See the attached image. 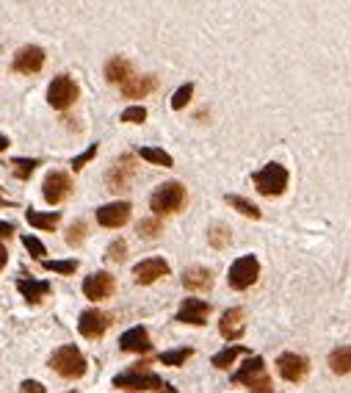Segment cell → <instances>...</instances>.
<instances>
[{
  "label": "cell",
  "mask_w": 351,
  "mask_h": 393,
  "mask_svg": "<svg viewBox=\"0 0 351 393\" xmlns=\"http://www.w3.org/2000/svg\"><path fill=\"white\" fill-rule=\"evenodd\" d=\"M50 368L58 374V377H64V379H80L83 374H86V357H83V352L72 346V343H64V346H58L55 352L50 355Z\"/></svg>",
  "instance_id": "obj_1"
},
{
  "label": "cell",
  "mask_w": 351,
  "mask_h": 393,
  "mask_svg": "<svg viewBox=\"0 0 351 393\" xmlns=\"http://www.w3.org/2000/svg\"><path fill=\"white\" fill-rule=\"evenodd\" d=\"M147 363H139L130 371H122L114 377V388L117 391H127V393H144V391H161L163 385V377L155 374V371H147Z\"/></svg>",
  "instance_id": "obj_2"
},
{
  "label": "cell",
  "mask_w": 351,
  "mask_h": 393,
  "mask_svg": "<svg viewBox=\"0 0 351 393\" xmlns=\"http://www.w3.org/2000/svg\"><path fill=\"white\" fill-rule=\"evenodd\" d=\"M185 203V185L177 183V181H169V183H161L150 197V210L158 216H169V213H177Z\"/></svg>",
  "instance_id": "obj_3"
},
{
  "label": "cell",
  "mask_w": 351,
  "mask_h": 393,
  "mask_svg": "<svg viewBox=\"0 0 351 393\" xmlns=\"http://www.w3.org/2000/svg\"><path fill=\"white\" fill-rule=\"evenodd\" d=\"M288 181H291V175L282 163H266L260 172L252 175V183L263 197H279L288 188Z\"/></svg>",
  "instance_id": "obj_4"
},
{
  "label": "cell",
  "mask_w": 351,
  "mask_h": 393,
  "mask_svg": "<svg viewBox=\"0 0 351 393\" xmlns=\"http://www.w3.org/2000/svg\"><path fill=\"white\" fill-rule=\"evenodd\" d=\"M257 277H260V261L254 255H241L227 271V286L232 291H247L257 283Z\"/></svg>",
  "instance_id": "obj_5"
},
{
  "label": "cell",
  "mask_w": 351,
  "mask_h": 393,
  "mask_svg": "<svg viewBox=\"0 0 351 393\" xmlns=\"http://www.w3.org/2000/svg\"><path fill=\"white\" fill-rule=\"evenodd\" d=\"M136 175H139V161H136V156L127 153L111 163V169L105 175V185H108V191H125V188H130Z\"/></svg>",
  "instance_id": "obj_6"
},
{
  "label": "cell",
  "mask_w": 351,
  "mask_h": 393,
  "mask_svg": "<svg viewBox=\"0 0 351 393\" xmlns=\"http://www.w3.org/2000/svg\"><path fill=\"white\" fill-rule=\"evenodd\" d=\"M111 324H114V316L100 311V308H89V311H83L77 316V333L83 338H89V341L102 338L111 330Z\"/></svg>",
  "instance_id": "obj_7"
},
{
  "label": "cell",
  "mask_w": 351,
  "mask_h": 393,
  "mask_svg": "<svg viewBox=\"0 0 351 393\" xmlns=\"http://www.w3.org/2000/svg\"><path fill=\"white\" fill-rule=\"evenodd\" d=\"M77 95H80V89H77V83L70 75H55L50 80V86H48V103L55 111H67L77 100Z\"/></svg>",
  "instance_id": "obj_8"
},
{
  "label": "cell",
  "mask_w": 351,
  "mask_h": 393,
  "mask_svg": "<svg viewBox=\"0 0 351 393\" xmlns=\"http://www.w3.org/2000/svg\"><path fill=\"white\" fill-rule=\"evenodd\" d=\"M72 178L67 175V172H61V169H53L45 175V183H42V197H45V203L48 205H61L70 194H72Z\"/></svg>",
  "instance_id": "obj_9"
},
{
  "label": "cell",
  "mask_w": 351,
  "mask_h": 393,
  "mask_svg": "<svg viewBox=\"0 0 351 393\" xmlns=\"http://www.w3.org/2000/svg\"><path fill=\"white\" fill-rule=\"evenodd\" d=\"M276 371L288 382H301L310 374V360L304 355H296V352H282L276 357Z\"/></svg>",
  "instance_id": "obj_10"
},
{
  "label": "cell",
  "mask_w": 351,
  "mask_h": 393,
  "mask_svg": "<svg viewBox=\"0 0 351 393\" xmlns=\"http://www.w3.org/2000/svg\"><path fill=\"white\" fill-rule=\"evenodd\" d=\"M42 67H45V50L36 48V45L20 48L11 58V70L20 72V75H36Z\"/></svg>",
  "instance_id": "obj_11"
},
{
  "label": "cell",
  "mask_w": 351,
  "mask_h": 393,
  "mask_svg": "<svg viewBox=\"0 0 351 393\" xmlns=\"http://www.w3.org/2000/svg\"><path fill=\"white\" fill-rule=\"evenodd\" d=\"M130 213H133V205L130 203H108V205H102V208H97V225H102V227H108V230H117V227H122V225H127L130 222Z\"/></svg>",
  "instance_id": "obj_12"
},
{
  "label": "cell",
  "mask_w": 351,
  "mask_h": 393,
  "mask_svg": "<svg viewBox=\"0 0 351 393\" xmlns=\"http://www.w3.org/2000/svg\"><path fill=\"white\" fill-rule=\"evenodd\" d=\"M169 271L172 269H169V263L163 261V258H144V261H139L133 266V280L139 286H152L155 280L166 277Z\"/></svg>",
  "instance_id": "obj_13"
},
{
  "label": "cell",
  "mask_w": 351,
  "mask_h": 393,
  "mask_svg": "<svg viewBox=\"0 0 351 393\" xmlns=\"http://www.w3.org/2000/svg\"><path fill=\"white\" fill-rule=\"evenodd\" d=\"M117 289V280L111 271H92L86 280H83V296L86 299H108Z\"/></svg>",
  "instance_id": "obj_14"
},
{
  "label": "cell",
  "mask_w": 351,
  "mask_h": 393,
  "mask_svg": "<svg viewBox=\"0 0 351 393\" xmlns=\"http://www.w3.org/2000/svg\"><path fill=\"white\" fill-rule=\"evenodd\" d=\"M207 316H210V302L191 296V299H183L175 321H180V324H191V327H202V324H207Z\"/></svg>",
  "instance_id": "obj_15"
},
{
  "label": "cell",
  "mask_w": 351,
  "mask_h": 393,
  "mask_svg": "<svg viewBox=\"0 0 351 393\" xmlns=\"http://www.w3.org/2000/svg\"><path fill=\"white\" fill-rule=\"evenodd\" d=\"M219 333H222L225 341L244 338V333H247V313H244V308H230V311H225L222 321H219Z\"/></svg>",
  "instance_id": "obj_16"
},
{
  "label": "cell",
  "mask_w": 351,
  "mask_h": 393,
  "mask_svg": "<svg viewBox=\"0 0 351 393\" xmlns=\"http://www.w3.org/2000/svg\"><path fill=\"white\" fill-rule=\"evenodd\" d=\"M119 89H122L127 100H144L147 95H152L158 89V78L155 75H130Z\"/></svg>",
  "instance_id": "obj_17"
},
{
  "label": "cell",
  "mask_w": 351,
  "mask_h": 393,
  "mask_svg": "<svg viewBox=\"0 0 351 393\" xmlns=\"http://www.w3.org/2000/svg\"><path fill=\"white\" fill-rule=\"evenodd\" d=\"M150 333L144 330V327H130L122 333V338H119V349L122 352H133V355H147L150 352Z\"/></svg>",
  "instance_id": "obj_18"
},
{
  "label": "cell",
  "mask_w": 351,
  "mask_h": 393,
  "mask_svg": "<svg viewBox=\"0 0 351 393\" xmlns=\"http://www.w3.org/2000/svg\"><path fill=\"white\" fill-rule=\"evenodd\" d=\"M17 291L26 296L28 305H39L45 296H50L53 294V286L48 280H28V277H20V280H17Z\"/></svg>",
  "instance_id": "obj_19"
},
{
  "label": "cell",
  "mask_w": 351,
  "mask_h": 393,
  "mask_svg": "<svg viewBox=\"0 0 351 393\" xmlns=\"http://www.w3.org/2000/svg\"><path fill=\"white\" fill-rule=\"evenodd\" d=\"M183 286L188 291H210L213 289V271L205 266H191L183 271Z\"/></svg>",
  "instance_id": "obj_20"
},
{
  "label": "cell",
  "mask_w": 351,
  "mask_h": 393,
  "mask_svg": "<svg viewBox=\"0 0 351 393\" xmlns=\"http://www.w3.org/2000/svg\"><path fill=\"white\" fill-rule=\"evenodd\" d=\"M263 374H266V360H263L260 355H254V357H249L244 366L232 374V382H235V385H249V382H254V379L263 377Z\"/></svg>",
  "instance_id": "obj_21"
},
{
  "label": "cell",
  "mask_w": 351,
  "mask_h": 393,
  "mask_svg": "<svg viewBox=\"0 0 351 393\" xmlns=\"http://www.w3.org/2000/svg\"><path fill=\"white\" fill-rule=\"evenodd\" d=\"M130 75H133V64L127 58H122V55H117V58H111L105 64V80L114 83V86H122Z\"/></svg>",
  "instance_id": "obj_22"
},
{
  "label": "cell",
  "mask_w": 351,
  "mask_h": 393,
  "mask_svg": "<svg viewBox=\"0 0 351 393\" xmlns=\"http://www.w3.org/2000/svg\"><path fill=\"white\" fill-rule=\"evenodd\" d=\"M241 355H249V349L241 346V343H235V346H225L222 352H216V355L210 357V363H213V368H219V371H227V368L241 357Z\"/></svg>",
  "instance_id": "obj_23"
},
{
  "label": "cell",
  "mask_w": 351,
  "mask_h": 393,
  "mask_svg": "<svg viewBox=\"0 0 351 393\" xmlns=\"http://www.w3.org/2000/svg\"><path fill=\"white\" fill-rule=\"evenodd\" d=\"M26 219L28 225H33V227H39V230H55L58 227V222H61V213L58 210H48V213H42V210H26Z\"/></svg>",
  "instance_id": "obj_24"
},
{
  "label": "cell",
  "mask_w": 351,
  "mask_h": 393,
  "mask_svg": "<svg viewBox=\"0 0 351 393\" xmlns=\"http://www.w3.org/2000/svg\"><path fill=\"white\" fill-rule=\"evenodd\" d=\"M329 368H332L335 374H343V377H346L351 371V346H346V343L338 346V349L329 355Z\"/></svg>",
  "instance_id": "obj_25"
},
{
  "label": "cell",
  "mask_w": 351,
  "mask_h": 393,
  "mask_svg": "<svg viewBox=\"0 0 351 393\" xmlns=\"http://www.w3.org/2000/svg\"><path fill=\"white\" fill-rule=\"evenodd\" d=\"M225 203L230 205V208H235L241 216H249V219H260L263 213H260V208L254 205V203H249L247 197H241V194H227Z\"/></svg>",
  "instance_id": "obj_26"
},
{
  "label": "cell",
  "mask_w": 351,
  "mask_h": 393,
  "mask_svg": "<svg viewBox=\"0 0 351 393\" xmlns=\"http://www.w3.org/2000/svg\"><path fill=\"white\" fill-rule=\"evenodd\" d=\"M36 166H42L39 158H11V172L20 181H31V175L36 172Z\"/></svg>",
  "instance_id": "obj_27"
},
{
  "label": "cell",
  "mask_w": 351,
  "mask_h": 393,
  "mask_svg": "<svg viewBox=\"0 0 351 393\" xmlns=\"http://www.w3.org/2000/svg\"><path fill=\"white\" fill-rule=\"evenodd\" d=\"M194 357V349L191 346H185V349H169V352H161V363L163 366H172V368H177V366H185V360H191Z\"/></svg>",
  "instance_id": "obj_28"
},
{
  "label": "cell",
  "mask_w": 351,
  "mask_h": 393,
  "mask_svg": "<svg viewBox=\"0 0 351 393\" xmlns=\"http://www.w3.org/2000/svg\"><path fill=\"white\" fill-rule=\"evenodd\" d=\"M139 156L144 158V161H150V163H155V166H163V169L175 166V158L169 156L166 150H161V147H141Z\"/></svg>",
  "instance_id": "obj_29"
},
{
  "label": "cell",
  "mask_w": 351,
  "mask_h": 393,
  "mask_svg": "<svg viewBox=\"0 0 351 393\" xmlns=\"http://www.w3.org/2000/svg\"><path fill=\"white\" fill-rule=\"evenodd\" d=\"M230 241H232V233H230V227H225V225H216V227L207 230V244L213 249H225V247H230Z\"/></svg>",
  "instance_id": "obj_30"
},
{
  "label": "cell",
  "mask_w": 351,
  "mask_h": 393,
  "mask_svg": "<svg viewBox=\"0 0 351 393\" xmlns=\"http://www.w3.org/2000/svg\"><path fill=\"white\" fill-rule=\"evenodd\" d=\"M39 263H42L45 271H55V274H64V277H70V274L77 271L75 258H70V261H39Z\"/></svg>",
  "instance_id": "obj_31"
},
{
  "label": "cell",
  "mask_w": 351,
  "mask_h": 393,
  "mask_svg": "<svg viewBox=\"0 0 351 393\" xmlns=\"http://www.w3.org/2000/svg\"><path fill=\"white\" fill-rule=\"evenodd\" d=\"M127 258V244L122 238H117V241H111L108 244V249H105V261L108 263H122Z\"/></svg>",
  "instance_id": "obj_32"
},
{
  "label": "cell",
  "mask_w": 351,
  "mask_h": 393,
  "mask_svg": "<svg viewBox=\"0 0 351 393\" xmlns=\"http://www.w3.org/2000/svg\"><path fill=\"white\" fill-rule=\"evenodd\" d=\"M191 95H194V83H183V86L175 92V97H172V108H175V111L185 108V105L191 103Z\"/></svg>",
  "instance_id": "obj_33"
},
{
  "label": "cell",
  "mask_w": 351,
  "mask_h": 393,
  "mask_svg": "<svg viewBox=\"0 0 351 393\" xmlns=\"http://www.w3.org/2000/svg\"><path fill=\"white\" fill-rule=\"evenodd\" d=\"M144 119H147V108L144 105H130V108L122 111V122H127V125H141Z\"/></svg>",
  "instance_id": "obj_34"
},
{
  "label": "cell",
  "mask_w": 351,
  "mask_h": 393,
  "mask_svg": "<svg viewBox=\"0 0 351 393\" xmlns=\"http://www.w3.org/2000/svg\"><path fill=\"white\" fill-rule=\"evenodd\" d=\"M161 230H163V227H161L158 219H141V222L136 225V233H139L141 238H155Z\"/></svg>",
  "instance_id": "obj_35"
},
{
  "label": "cell",
  "mask_w": 351,
  "mask_h": 393,
  "mask_svg": "<svg viewBox=\"0 0 351 393\" xmlns=\"http://www.w3.org/2000/svg\"><path fill=\"white\" fill-rule=\"evenodd\" d=\"M67 244L70 247H80L83 241H86V222H75V225H70V230H67Z\"/></svg>",
  "instance_id": "obj_36"
},
{
  "label": "cell",
  "mask_w": 351,
  "mask_h": 393,
  "mask_svg": "<svg viewBox=\"0 0 351 393\" xmlns=\"http://www.w3.org/2000/svg\"><path fill=\"white\" fill-rule=\"evenodd\" d=\"M23 247H26L28 252L36 258V261H45V255H48V249H45V244L39 241L36 236H23Z\"/></svg>",
  "instance_id": "obj_37"
},
{
  "label": "cell",
  "mask_w": 351,
  "mask_h": 393,
  "mask_svg": "<svg viewBox=\"0 0 351 393\" xmlns=\"http://www.w3.org/2000/svg\"><path fill=\"white\" fill-rule=\"evenodd\" d=\"M247 391L249 393H274V382H271V377H269V374H263V377H257L254 382L247 385Z\"/></svg>",
  "instance_id": "obj_38"
},
{
  "label": "cell",
  "mask_w": 351,
  "mask_h": 393,
  "mask_svg": "<svg viewBox=\"0 0 351 393\" xmlns=\"http://www.w3.org/2000/svg\"><path fill=\"white\" fill-rule=\"evenodd\" d=\"M94 156H97V144H92L86 153H80L77 158H72V169H75V172H80V169H83V166H86V163H89V161H92Z\"/></svg>",
  "instance_id": "obj_39"
},
{
  "label": "cell",
  "mask_w": 351,
  "mask_h": 393,
  "mask_svg": "<svg viewBox=\"0 0 351 393\" xmlns=\"http://www.w3.org/2000/svg\"><path fill=\"white\" fill-rule=\"evenodd\" d=\"M20 391L23 393H48L45 391V385L36 382V379H23V382H20Z\"/></svg>",
  "instance_id": "obj_40"
},
{
  "label": "cell",
  "mask_w": 351,
  "mask_h": 393,
  "mask_svg": "<svg viewBox=\"0 0 351 393\" xmlns=\"http://www.w3.org/2000/svg\"><path fill=\"white\" fill-rule=\"evenodd\" d=\"M17 233V227L11 222H0V238H11Z\"/></svg>",
  "instance_id": "obj_41"
},
{
  "label": "cell",
  "mask_w": 351,
  "mask_h": 393,
  "mask_svg": "<svg viewBox=\"0 0 351 393\" xmlns=\"http://www.w3.org/2000/svg\"><path fill=\"white\" fill-rule=\"evenodd\" d=\"M9 263V252H6V247L0 244V271H3V266Z\"/></svg>",
  "instance_id": "obj_42"
},
{
  "label": "cell",
  "mask_w": 351,
  "mask_h": 393,
  "mask_svg": "<svg viewBox=\"0 0 351 393\" xmlns=\"http://www.w3.org/2000/svg\"><path fill=\"white\" fill-rule=\"evenodd\" d=\"M158 393H180V391H177L175 385H169V382H163V385H161V391H158Z\"/></svg>",
  "instance_id": "obj_43"
},
{
  "label": "cell",
  "mask_w": 351,
  "mask_h": 393,
  "mask_svg": "<svg viewBox=\"0 0 351 393\" xmlns=\"http://www.w3.org/2000/svg\"><path fill=\"white\" fill-rule=\"evenodd\" d=\"M6 147H9V139H6V136H3V133H0V153H3V150H6Z\"/></svg>",
  "instance_id": "obj_44"
},
{
  "label": "cell",
  "mask_w": 351,
  "mask_h": 393,
  "mask_svg": "<svg viewBox=\"0 0 351 393\" xmlns=\"http://www.w3.org/2000/svg\"><path fill=\"white\" fill-rule=\"evenodd\" d=\"M70 393H77V391H70Z\"/></svg>",
  "instance_id": "obj_45"
}]
</instances>
